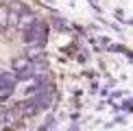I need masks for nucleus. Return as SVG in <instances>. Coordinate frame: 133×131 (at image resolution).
<instances>
[{
    "label": "nucleus",
    "mask_w": 133,
    "mask_h": 131,
    "mask_svg": "<svg viewBox=\"0 0 133 131\" xmlns=\"http://www.w3.org/2000/svg\"><path fill=\"white\" fill-rule=\"evenodd\" d=\"M9 9L7 4H0V31H7L9 29Z\"/></svg>",
    "instance_id": "4"
},
{
    "label": "nucleus",
    "mask_w": 133,
    "mask_h": 131,
    "mask_svg": "<svg viewBox=\"0 0 133 131\" xmlns=\"http://www.w3.org/2000/svg\"><path fill=\"white\" fill-rule=\"evenodd\" d=\"M33 22H35V15H33L31 11H24V9H22V11H20V20H18V31H26Z\"/></svg>",
    "instance_id": "3"
},
{
    "label": "nucleus",
    "mask_w": 133,
    "mask_h": 131,
    "mask_svg": "<svg viewBox=\"0 0 133 131\" xmlns=\"http://www.w3.org/2000/svg\"><path fill=\"white\" fill-rule=\"evenodd\" d=\"M20 7H11L9 9V29H18V20H20Z\"/></svg>",
    "instance_id": "5"
},
{
    "label": "nucleus",
    "mask_w": 133,
    "mask_h": 131,
    "mask_svg": "<svg viewBox=\"0 0 133 131\" xmlns=\"http://www.w3.org/2000/svg\"><path fill=\"white\" fill-rule=\"evenodd\" d=\"M39 109V105H37V101L33 98V101L29 103V101H24V103H20L18 107H15V114L18 116H33V114Z\"/></svg>",
    "instance_id": "2"
},
{
    "label": "nucleus",
    "mask_w": 133,
    "mask_h": 131,
    "mask_svg": "<svg viewBox=\"0 0 133 131\" xmlns=\"http://www.w3.org/2000/svg\"><path fill=\"white\" fill-rule=\"evenodd\" d=\"M46 37H48V24L37 22V20L24 31V40H26V44H29V46H31V44H39V46H44Z\"/></svg>",
    "instance_id": "1"
}]
</instances>
